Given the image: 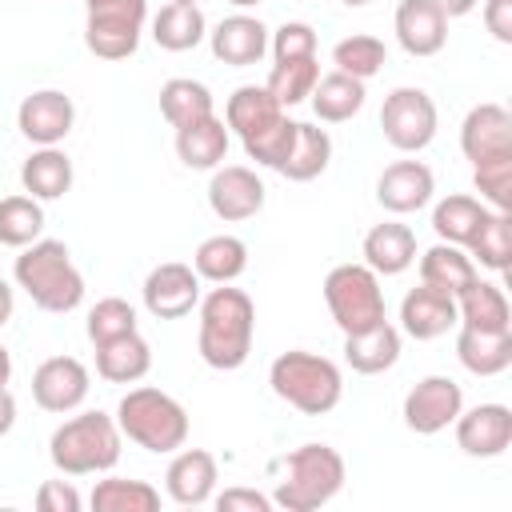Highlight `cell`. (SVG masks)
<instances>
[{
	"label": "cell",
	"instance_id": "44dd1931",
	"mask_svg": "<svg viewBox=\"0 0 512 512\" xmlns=\"http://www.w3.org/2000/svg\"><path fill=\"white\" fill-rule=\"evenodd\" d=\"M208 44H212V56L228 68H248V64H260L268 56V28L248 16V12H236V16H224L212 32H208Z\"/></svg>",
	"mask_w": 512,
	"mask_h": 512
},
{
	"label": "cell",
	"instance_id": "1f68e13d",
	"mask_svg": "<svg viewBox=\"0 0 512 512\" xmlns=\"http://www.w3.org/2000/svg\"><path fill=\"white\" fill-rule=\"evenodd\" d=\"M456 312H460V324H468V328H488V332L512 328V308H508L504 288L492 280H480V276L456 296Z\"/></svg>",
	"mask_w": 512,
	"mask_h": 512
},
{
	"label": "cell",
	"instance_id": "60d3db41",
	"mask_svg": "<svg viewBox=\"0 0 512 512\" xmlns=\"http://www.w3.org/2000/svg\"><path fill=\"white\" fill-rule=\"evenodd\" d=\"M332 64H336V72H348L356 80H372L388 64V48H384V40H376L368 32H356V36H344L332 48Z\"/></svg>",
	"mask_w": 512,
	"mask_h": 512
},
{
	"label": "cell",
	"instance_id": "ba28073f",
	"mask_svg": "<svg viewBox=\"0 0 512 512\" xmlns=\"http://www.w3.org/2000/svg\"><path fill=\"white\" fill-rule=\"evenodd\" d=\"M148 20V0H108L88 8L84 20V44L100 60H128L140 48Z\"/></svg>",
	"mask_w": 512,
	"mask_h": 512
},
{
	"label": "cell",
	"instance_id": "f1b7e54d",
	"mask_svg": "<svg viewBox=\"0 0 512 512\" xmlns=\"http://www.w3.org/2000/svg\"><path fill=\"white\" fill-rule=\"evenodd\" d=\"M364 96H368L364 80H356L348 72H328V76L316 80L308 104H312L320 124H344V120H352L364 108Z\"/></svg>",
	"mask_w": 512,
	"mask_h": 512
},
{
	"label": "cell",
	"instance_id": "277c9868",
	"mask_svg": "<svg viewBox=\"0 0 512 512\" xmlns=\"http://www.w3.org/2000/svg\"><path fill=\"white\" fill-rule=\"evenodd\" d=\"M120 444H124V436H120L116 416L92 408V412L68 416L52 432L48 456H52V464H56L60 476H96V472L116 468Z\"/></svg>",
	"mask_w": 512,
	"mask_h": 512
},
{
	"label": "cell",
	"instance_id": "52a82bcc",
	"mask_svg": "<svg viewBox=\"0 0 512 512\" xmlns=\"http://www.w3.org/2000/svg\"><path fill=\"white\" fill-rule=\"evenodd\" d=\"M324 304H328V312L344 336L388 320L380 276L368 264H336L324 276Z\"/></svg>",
	"mask_w": 512,
	"mask_h": 512
},
{
	"label": "cell",
	"instance_id": "e575fe53",
	"mask_svg": "<svg viewBox=\"0 0 512 512\" xmlns=\"http://www.w3.org/2000/svg\"><path fill=\"white\" fill-rule=\"evenodd\" d=\"M212 92L208 84L192 80V76H172L160 84V116L172 124V128H184L192 120H204L212 116Z\"/></svg>",
	"mask_w": 512,
	"mask_h": 512
},
{
	"label": "cell",
	"instance_id": "7bdbcfd3",
	"mask_svg": "<svg viewBox=\"0 0 512 512\" xmlns=\"http://www.w3.org/2000/svg\"><path fill=\"white\" fill-rule=\"evenodd\" d=\"M84 332H88L92 344L128 336V332H136V308H132L124 296H104V300H96V304L88 308Z\"/></svg>",
	"mask_w": 512,
	"mask_h": 512
},
{
	"label": "cell",
	"instance_id": "7a4b0ae2",
	"mask_svg": "<svg viewBox=\"0 0 512 512\" xmlns=\"http://www.w3.org/2000/svg\"><path fill=\"white\" fill-rule=\"evenodd\" d=\"M16 284L28 292V300L40 312H76L84 300V276L72 264V252L64 240H32L28 248H20L16 268H12Z\"/></svg>",
	"mask_w": 512,
	"mask_h": 512
},
{
	"label": "cell",
	"instance_id": "7c38bea8",
	"mask_svg": "<svg viewBox=\"0 0 512 512\" xmlns=\"http://www.w3.org/2000/svg\"><path fill=\"white\" fill-rule=\"evenodd\" d=\"M264 180L248 168V164H220L212 168V180H208V208L224 220V224H240V220H252L260 208H264Z\"/></svg>",
	"mask_w": 512,
	"mask_h": 512
},
{
	"label": "cell",
	"instance_id": "6f0895ef",
	"mask_svg": "<svg viewBox=\"0 0 512 512\" xmlns=\"http://www.w3.org/2000/svg\"><path fill=\"white\" fill-rule=\"evenodd\" d=\"M184 4H200V0H184Z\"/></svg>",
	"mask_w": 512,
	"mask_h": 512
},
{
	"label": "cell",
	"instance_id": "2e32d148",
	"mask_svg": "<svg viewBox=\"0 0 512 512\" xmlns=\"http://www.w3.org/2000/svg\"><path fill=\"white\" fill-rule=\"evenodd\" d=\"M436 192V176L424 160H396L376 176V204L392 216L420 212Z\"/></svg>",
	"mask_w": 512,
	"mask_h": 512
},
{
	"label": "cell",
	"instance_id": "c3c4849f",
	"mask_svg": "<svg viewBox=\"0 0 512 512\" xmlns=\"http://www.w3.org/2000/svg\"><path fill=\"white\" fill-rule=\"evenodd\" d=\"M484 28L492 40L512 44V0H484Z\"/></svg>",
	"mask_w": 512,
	"mask_h": 512
},
{
	"label": "cell",
	"instance_id": "4dcf8cb0",
	"mask_svg": "<svg viewBox=\"0 0 512 512\" xmlns=\"http://www.w3.org/2000/svg\"><path fill=\"white\" fill-rule=\"evenodd\" d=\"M204 36H208V20H204L200 4L172 0V4H164V8L152 16V40H156L164 52H188V48H196Z\"/></svg>",
	"mask_w": 512,
	"mask_h": 512
},
{
	"label": "cell",
	"instance_id": "f5cc1de1",
	"mask_svg": "<svg viewBox=\"0 0 512 512\" xmlns=\"http://www.w3.org/2000/svg\"><path fill=\"white\" fill-rule=\"evenodd\" d=\"M8 380H12V352L0 344V388H8Z\"/></svg>",
	"mask_w": 512,
	"mask_h": 512
},
{
	"label": "cell",
	"instance_id": "603a6c76",
	"mask_svg": "<svg viewBox=\"0 0 512 512\" xmlns=\"http://www.w3.org/2000/svg\"><path fill=\"white\" fill-rule=\"evenodd\" d=\"M228 144H232V132L216 112L176 128V156H180L184 168H196V172L220 168L224 156H228Z\"/></svg>",
	"mask_w": 512,
	"mask_h": 512
},
{
	"label": "cell",
	"instance_id": "816d5d0a",
	"mask_svg": "<svg viewBox=\"0 0 512 512\" xmlns=\"http://www.w3.org/2000/svg\"><path fill=\"white\" fill-rule=\"evenodd\" d=\"M436 4H440V8H444V16L452 20V16H468V12H472L480 0H436Z\"/></svg>",
	"mask_w": 512,
	"mask_h": 512
},
{
	"label": "cell",
	"instance_id": "9a60e30c",
	"mask_svg": "<svg viewBox=\"0 0 512 512\" xmlns=\"http://www.w3.org/2000/svg\"><path fill=\"white\" fill-rule=\"evenodd\" d=\"M452 428H456V444L464 456L496 460L512 444V408L508 404H476L468 412L460 408Z\"/></svg>",
	"mask_w": 512,
	"mask_h": 512
},
{
	"label": "cell",
	"instance_id": "5bb4252c",
	"mask_svg": "<svg viewBox=\"0 0 512 512\" xmlns=\"http://www.w3.org/2000/svg\"><path fill=\"white\" fill-rule=\"evenodd\" d=\"M88 388H92V376L76 356H48L32 372V400L56 416L76 412L88 400Z\"/></svg>",
	"mask_w": 512,
	"mask_h": 512
},
{
	"label": "cell",
	"instance_id": "4316f807",
	"mask_svg": "<svg viewBox=\"0 0 512 512\" xmlns=\"http://www.w3.org/2000/svg\"><path fill=\"white\" fill-rule=\"evenodd\" d=\"M148 368H152V348L140 332L96 344V372L108 384H136V380L148 376Z\"/></svg>",
	"mask_w": 512,
	"mask_h": 512
},
{
	"label": "cell",
	"instance_id": "8d00e7d4",
	"mask_svg": "<svg viewBox=\"0 0 512 512\" xmlns=\"http://www.w3.org/2000/svg\"><path fill=\"white\" fill-rule=\"evenodd\" d=\"M464 248H468V256H472L476 268L504 272L508 268V256H512V216L488 208L484 220H480V228L472 232V240Z\"/></svg>",
	"mask_w": 512,
	"mask_h": 512
},
{
	"label": "cell",
	"instance_id": "d6986e66",
	"mask_svg": "<svg viewBox=\"0 0 512 512\" xmlns=\"http://www.w3.org/2000/svg\"><path fill=\"white\" fill-rule=\"evenodd\" d=\"M392 28L408 56H436L448 44V16L436 0H400Z\"/></svg>",
	"mask_w": 512,
	"mask_h": 512
},
{
	"label": "cell",
	"instance_id": "11a10c76",
	"mask_svg": "<svg viewBox=\"0 0 512 512\" xmlns=\"http://www.w3.org/2000/svg\"><path fill=\"white\" fill-rule=\"evenodd\" d=\"M340 4H348V8H364V4H372V0H340Z\"/></svg>",
	"mask_w": 512,
	"mask_h": 512
},
{
	"label": "cell",
	"instance_id": "cb8c5ba5",
	"mask_svg": "<svg viewBox=\"0 0 512 512\" xmlns=\"http://www.w3.org/2000/svg\"><path fill=\"white\" fill-rule=\"evenodd\" d=\"M344 360H348V368L360 372V376H380V372H388V368L400 360V328L388 324V320H380V324H372V328H364V332L344 336Z\"/></svg>",
	"mask_w": 512,
	"mask_h": 512
},
{
	"label": "cell",
	"instance_id": "8fae6325",
	"mask_svg": "<svg viewBox=\"0 0 512 512\" xmlns=\"http://www.w3.org/2000/svg\"><path fill=\"white\" fill-rule=\"evenodd\" d=\"M72 124H76V104L60 88H36L16 108V128L36 148H52V144L68 140Z\"/></svg>",
	"mask_w": 512,
	"mask_h": 512
},
{
	"label": "cell",
	"instance_id": "d4e9b609",
	"mask_svg": "<svg viewBox=\"0 0 512 512\" xmlns=\"http://www.w3.org/2000/svg\"><path fill=\"white\" fill-rule=\"evenodd\" d=\"M456 356L472 376H500L512 364V328L488 332V328H468L456 324Z\"/></svg>",
	"mask_w": 512,
	"mask_h": 512
},
{
	"label": "cell",
	"instance_id": "83f0119b",
	"mask_svg": "<svg viewBox=\"0 0 512 512\" xmlns=\"http://www.w3.org/2000/svg\"><path fill=\"white\" fill-rule=\"evenodd\" d=\"M192 268L208 284H232L248 268V244L232 232H216V236L200 240V248L192 252Z\"/></svg>",
	"mask_w": 512,
	"mask_h": 512
},
{
	"label": "cell",
	"instance_id": "7402d4cb",
	"mask_svg": "<svg viewBox=\"0 0 512 512\" xmlns=\"http://www.w3.org/2000/svg\"><path fill=\"white\" fill-rule=\"evenodd\" d=\"M364 264L376 276H400L416 264V232L400 220L372 224L364 232Z\"/></svg>",
	"mask_w": 512,
	"mask_h": 512
},
{
	"label": "cell",
	"instance_id": "681fc988",
	"mask_svg": "<svg viewBox=\"0 0 512 512\" xmlns=\"http://www.w3.org/2000/svg\"><path fill=\"white\" fill-rule=\"evenodd\" d=\"M16 424V396L8 388H0V436H8Z\"/></svg>",
	"mask_w": 512,
	"mask_h": 512
},
{
	"label": "cell",
	"instance_id": "d6a6232c",
	"mask_svg": "<svg viewBox=\"0 0 512 512\" xmlns=\"http://www.w3.org/2000/svg\"><path fill=\"white\" fill-rule=\"evenodd\" d=\"M328 164H332V136H328V128L308 124V120H296V140H292L288 160L280 164V176H288L296 184H308Z\"/></svg>",
	"mask_w": 512,
	"mask_h": 512
},
{
	"label": "cell",
	"instance_id": "e0dca14e",
	"mask_svg": "<svg viewBox=\"0 0 512 512\" xmlns=\"http://www.w3.org/2000/svg\"><path fill=\"white\" fill-rule=\"evenodd\" d=\"M456 324H460V312H456V296L452 292H440L432 284H420V288L404 292V300H400V328H404V336L436 340V336L452 332Z\"/></svg>",
	"mask_w": 512,
	"mask_h": 512
},
{
	"label": "cell",
	"instance_id": "f6af8a7d",
	"mask_svg": "<svg viewBox=\"0 0 512 512\" xmlns=\"http://www.w3.org/2000/svg\"><path fill=\"white\" fill-rule=\"evenodd\" d=\"M268 52L272 60H312L316 56V28L304 20H284L272 36H268Z\"/></svg>",
	"mask_w": 512,
	"mask_h": 512
},
{
	"label": "cell",
	"instance_id": "f546056e",
	"mask_svg": "<svg viewBox=\"0 0 512 512\" xmlns=\"http://www.w3.org/2000/svg\"><path fill=\"white\" fill-rule=\"evenodd\" d=\"M480 276V268L472 264V256H468V248H460V244H432L424 256H420V284H432V288H440V292H452V296H460L472 280Z\"/></svg>",
	"mask_w": 512,
	"mask_h": 512
},
{
	"label": "cell",
	"instance_id": "f35d334b",
	"mask_svg": "<svg viewBox=\"0 0 512 512\" xmlns=\"http://www.w3.org/2000/svg\"><path fill=\"white\" fill-rule=\"evenodd\" d=\"M44 232V204L36 196H4L0 200V244L28 248Z\"/></svg>",
	"mask_w": 512,
	"mask_h": 512
},
{
	"label": "cell",
	"instance_id": "ac0fdd59",
	"mask_svg": "<svg viewBox=\"0 0 512 512\" xmlns=\"http://www.w3.org/2000/svg\"><path fill=\"white\" fill-rule=\"evenodd\" d=\"M216 480H220V468H216V456L208 448H176V456L164 472L168 496L184 508L208 504L216 496Z\"/></svg>",
	"mask_w": 512,
	"mask_h": 512
},
{
	"label": "cell",
	"instance_id": "9f6ffc18",
	"mask_svg": "<svg viewBox=\"0 0 512 512\" xmlns=\"http://www.w3.org/2000/svg\"><path fill=\"white\" fill-rule=\"evenodd\" d=\"M96 4H108V0H84V8H96Z\"/></svg>",
	"mask_w": 512,
	"mask_h": 512
},
{
	"label": "cell",
	"instance_id": "b9f144b4",
	"mask_svg": "<svg viewBox=\"0 0 512 512\" xmlns=\"http://www.w3.org/2000/svg\"><path fill=\"white\" fill-rule=\"evenodd\" d=\"M292 140H296V120H288V112H280L272 124L256 128V132H252V136H244L240 144H244L248 160H256V164H264V168H276V172H280V164H284V160H288V152H292Z\"/></svg>",
	"mask_w": 512,
	"mask_h": 512
},
{
	"label": "cell",
	"instance_id": "db71d44e",
	"mask_svg": "<svg viewBox=\"0 0 512 512\" xmlns=\"http://www.w3.org/2000/svg\"><path fill=\"white\" fill-rule=\"evenodd\" d=\"M228 4H236V8H256V4H264V0H228Z\"/></svg>",
	"mask_w": 512,
	"mask_h": 512
},
{
	"label": "cell",
	"instance_id": "4fadbf2b",
	"mask_svg": "<svg viewBox=\"0 0 512 512\" xmlns=\"http://www.w3.org/2000/svg\"><path fill=\"white\" fill-rule=\"evenodd\" d=\"M144 308L156 320H180L200 304V276L192 264L164 260L144 276Z\"/></svg>",
	"mask_w": 512,
	"mask_h": 512
},
{
	"label": "cell",
	"instance_id": "484cf974",
	"mask_svg": "<svg viewBox=\"0 0 512 512\" xmlns=\"http://www.w3.org/2000/svg\"><path fill=\"white\" fill-rule=\"evenodd\" d=\"M72 176H76V172H72V160H68V152H64L60 144L36 148V152L20 164V184H24V192L36 196L40 204L68 196V192H72Z\"/></svg>",
	"mask_w": 512,
	"mask_h": 512
},
{
	"label": "cell",
	"instance_id": "3957f363",
	"mask_svg": "<svg viewBox=\"0 0 512 512\" xmlns=\"http://www.w3.org/2000/svg\"><path fill=\"white\" fill-rule=\"evenodd\" d=\"M344 456L332 444H300L280 460L272 504L284 512H316L344 488Z\"/></svg>",
	"mask_w": 512,
	"mask_h": 512
},
{
	"label": "cell",
	"instance_id": "8992f818",
	"mask_svg": "<svg viewBox=\"0 0 512 512\" xmlns=\"http://www.w3.org/2000/svg\"><path fill=\"white\" fill-rule=\"evenodd\" d=\"M268 384L288 408H296L304 416H324L344 396V376H340L336 360H328L320 352H304V348L280 352L268 368Z\"/></svg>",
	"mask_w": 512,
	"mask_h": 512
},
{
	"label": "cell",
	"instance_id": "d590c367",
	"mask_svg": "<svg viewBox=\"0 0 512 512\" xmlns=\"http://www.w3.org/2000/svg\"><path fill=\"white\" fill-rule=\"evenodd\" d=\"M484 212H488L484 200H476V196H468V192H452V196H444V200L432 208V232H436L444 244H460V248H464V244L472 240V232L480 228Z\"/></svg>",
	"mask_w": 512,
	"mask_h": 512
},
{
	"label": "cell",
	"instance_id": "5b68a950",
	"mask_svg": "<svg viewBox=\"0 0 512 512\" xmlns=\"http://www.w3.org/2000/svg\"><path fill=\"white\" fill-rule=\"evenodd\" d=\"M116 424H120V436L140 444L144 452H156V456H168L176 448H184L188 440V412L176 396H168L164 388H152V384H140V388H128L116 404Z\"/></svg>",
	"mask_w": 512,
	"mask_h": 512
},
{
	"label": "cell",
	"instance_id": "836d02e7",
	"mask_svg": "<svg viewBox=\"0 0 512 512\" xmlns=\"http://www.w3.org/2000/svg\"><path fill=\"white\" fill-rule=\"evenodd\" d=\"M280 112H284V108L276 104V96H272L264 84H240V88L228 96V104H224V124H228V132H236V136L244 140V136H252L256 128L272 124Z\"/></svg>",
	"mask_w": 512,
	"mask_h": 512
},
{
	"label": "cell",
	"instance_id": "9c48e42d",
	"mask_svg": "<svg viewBox=\"0 0 512 512\" xmlns=\"http://www.w3.org/2000/svg\"><path fill=\"white\" fill-rule=\"evenodd\" d=\"M436 100L424 92V88H392L384 96V108H380V128H384V140L396 148V152H420L432 144L436 136Z\"/></svg>",
	"mask_w": 512,
	"mask_h": 512
},
{
	"label": "cell",
	"instance_id": "74e56055",
	"mask_svg": "<svg viewBox=\"0 0 512 512\" xmlns=\"http://www.w3.org/2000/svg\"><path fill=\"white\" fill-rule=\"evenodd\" d=\"M88 504L96 512H156L160 492L148 480H128V476H108L92 484Z\"/></svg>",
	"mask_w": 512,
	"mask_h": 512
},
{
	"label": "cell",
	"instance_id": "ffe728a7",
	"mask_svg": "<svg viewBox=\"0 0 512 512\" xmlns=\"http://www.w3.org/2000/svg\"><path fill=\"white\" fill-rule=\"evenodd\" d=\"M460 152L480 164L492 156H512V112L504 104H476L460 124Z\"/></svg>",
	"mask_w": 512,
	"mask_h": 512
},
{
	"label": "cell",
	"instance_id": "bcb514c9",
	"mask_svg": "<svg viewBox=\"0 0 512 512\" xmlns=\"http://www.w3.org/2000/svg\"><path fill=\"white\" fill-rule=\"evenodd\" d=\"M80 492L68 480H44L36 488V508L40 512H80Z\"/></svg>",
	"mask_w": 512,
	"mask_h": 512
},
{
	"label": "cell",
	"instance_id": "30bf717a",
	"mask_svg": "<svg viewBox=\"0 0 512 512\" xmlns=\"http://www.w3.org/2000/svg\"><path fill=\"white\" fill-rule=\"evenodd\" d=\"M460 408H464V392H460V384L452 376H424V380H416L408 388L400 416H404L408 432L436 436L460 416Z\"/></svg>",
	"mask_w": 512,
	"mask_h": 512
},
{
	"label": "cell",
	"instance_id": "6da1fadb",
	"mask_svg": "<svg viewBox=\"0 0 512 512\" xmlns=\"http://www.w3.org/2000/svg\"><path fill=\"white\" fill-rule=\"evenodd\" d=\"M200 328H196V348L200 360L216 372H236L252 356V336H256V304L244 288L216 284L208 296H200Z\"/></svg>",
	"mask_w": 512,
	"mask_h": 512
},
{
	"label": "cell",
	"instance_id": "7dc6e473",
	"mask_svg": "<svg viewBox=\"0 0 512 512\" xmlns=\"http://www.w3.org/2000/svg\"><path fill=\"white\" fill-rule=\"evenodd\" d=\"M212 504L220 512H272V496L256 492V488H224L220 496H212Z\"/></svg>",
	"mask_w": 512,
	"mask_h": 512
},
{
	"label": "cell",
	"instance_id": "ee69618b",
	"mask_svg": "<svg viewBox=\"0 0 512 512\" xmlns=\"http://www.w3.org/2000/svg\"><path fill=\"white\" fill-rule=\"evenodd\" d=\"M472 184L488 208L508 212L512 208V156H492V160L472 164Z\"/></svg>",
	"mask_w": 512,
	"mask_h": 512
},
{
	"label": "cell",
	"instance_id": "ab89813d",
	"mask_svg": "<svg viewBox=\"0 0 512 512\" xmlns=\"http://www.w3.org/2000/svg\"><path fill=\"white\" fill-rule=\"evenodd\" d=\"M316 80H320L316 56H312V60H280V64H272L264 88L276 96L280 108H296V104H304V100L312 96Z\"/></svg>",
	"mask_w": 512,
	"mask_h": 512
},
{
	"label": "cell",
	"instance_id": "f907efd6",
	"mask_svg": "<svg viewBox=\"0 0 512 512\" xmlns=\"http://www.w3.org/2000/svg\"><path fill=\"white\" fill-rule=\"evenodd\" d=\"M12 312H16V296H12V284L0 276V328L12 320Z\"/></svg>",
	"mask_w": 512,
	"mask_h": 512
}]
</instances>
